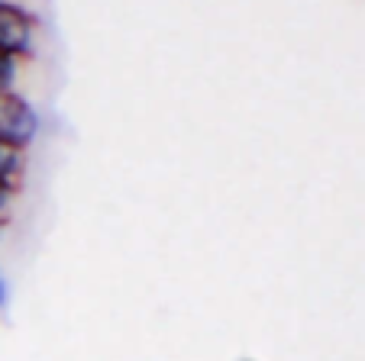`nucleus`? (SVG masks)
Listing matches in <instances>:
<instances>
[{"mask_svg":"<svg viewBox=\"0 0 365 361\" xmlns=\"http://www.w3.org/2000/svg\"><path fill=\"white\" fill-rule=\"evenodd\" d=\"M42 130L39 110L20 90H0V142L26 152Z\"/></svg>","mask_w":365,"mask_h":361,"instance_id":"f257e3e1","label":"nucleus"},{"mask_svg":"<svg viewBox=\"0 0 365 361\" xmlns=\"http://www.w3.org/2000/svg\"><path fill=\"white\" fill-rule=\"evenodd\" d=\"M36 29L39 20L33 10L14 0H0V55H10L16 62L29 58L36 48Z\"/></svg>","mask_w":365,"mask_h":361,"instance_id":"f03ea898","label":"nucleus"},{"mask_svg":"<svg viewBox=\"0 0 365 361\" xmlns=\"http://www.w3.org/2000/svg\"><path fill=\"white\" fill-rule=\"evenodd\" d=\"M16 78H20V62L0 55V90H16Z\"/></svg>","mask_w":365,"mask_h":361,"instance_id":"7ed1b4c3","label":"nucleus"},{"mask_svg":"<svg viewBox=\"0 0 365 361\" xmlns=\"http://www.w3.org/2000/svg\"><path fill=\"white\" fill-rule=\"evenodd\" d=\"M10 206H14V197H10L7 191H0V229H4L10 219Z\"/></svg>","mask_w":365,"mask_h":361,"instance_id":"20e7f679","label":"nucleus"},{"mask_svg":"<svg viewBox=\"0 0 365 361\" xmlns=\"http://www.w3.org/2000/svg\"><path fill=\"white\" fill-rule=\"evenodd\" d=\"M7 303H10V287H7V278L0 274V313L7 310Z\"/></svg>","mask_w":365,"mask_h":361,"instance_id":"39448f33","label":"nucleus"},{"mask_svg":"<svg viewBox=\"0 0 365 361\" xmlns=\"http://www.w3.org/2000/svg\"><path fill=\"white\" fill-rule=\"evenodd\" d=\"M240 361H255V358H240Z\"/></svg>","mask_w":365,"mask_h":361,"instance_id":"423d86ee","label":"nucleus"}]
</instances>
